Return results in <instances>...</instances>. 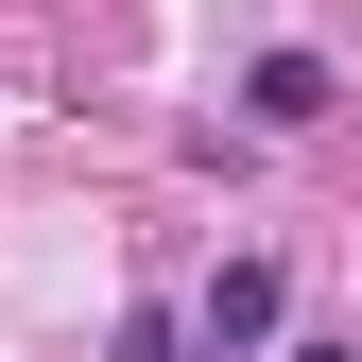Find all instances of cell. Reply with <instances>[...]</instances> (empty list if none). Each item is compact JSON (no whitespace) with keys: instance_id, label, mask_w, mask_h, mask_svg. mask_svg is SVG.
<instances>
[{"instance_id":"obj_1","label":"cell","mask_w":362,"mask_h":362,"mask_svg":"<svg viewBox=\"0 0 362 362\" xmlns=\"http://www.w3.org/2000/svg\"><path fill=\"white\" fill-rule=\"evenodd\" d=\"M190 345L207 362H259V345H276V259H224V276L190 293Z\"/></svg>"},{"instance_id":"obj_2","label":"cell","mask_w":362,"mask_h":362,"mask_svg":"<svg viewBox=\"0 0 362 362\" xmlns=\"http://www.w3.org/2000/svg\"><path fill=\"white\" fill-rule=\"evenodd\" d=\"M242 121L259 139H310V121H328V52H259L242 69Z\"/></svg>"},{"instance_id":"obj_3","label":"cell","mask_w":362,"mask_h":362,"mask_svg":"<svg viewBox=\"0 0 362 362\" xmlns=\"http://www.w3.org/2000/svg\"><path fill=\"white\" fill-rule=\"evenodd\" d=\"M121 362H190V328L173 310H121Z\"/></svg>"},{"instance_id":"obj_4","label":"cell","mask_w":362,"mask_h":362,"mask_svg":"<svg viewBox=\"0 0 362 362\" xmlns=\"http://www.w3.org/2000/svg\"><path fill=\"white\" fill-rule=\"evenodd\" d=\"M276 362H362V345H328V328H293V345H276Z\"/></svg>"}]
</instances>
